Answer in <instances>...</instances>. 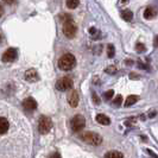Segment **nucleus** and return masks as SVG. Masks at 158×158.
<instances>
[{"instance_id": "1", "label": "nucleus", "mask_w": 158, "mask_h": 158, "mask_svg": "<svg viewBox=\"0 0 158 158\" xmlns=\"http://www.w3.org/2000/svg\"><path fill=\"white\" fill-rule=\"evenodd\" d=\"M75 65H76V58H75V56L71 55V54H65L58 61V68L63 71L71 70Z\"/></svg>"}, {"instance_id": "2", "label": "nucleus", "mask_w": 158, "mask_h": 158, "mask_svg": "<svg viewBox=\"0 0 158 158\" xmlns=\"http://www.w3.org/2000/svg\"><path fill=\"white\" fill-rule=\"evenodd\" d=\"M80 138L83 140L85 143H87L89 145H94V146H98L102 143V137L95 132H92V131H87V132H82L80 135Z\"/></svg>"}, {"instance_id": "3", "label": "nucleus", "mask_w": 158, "mask_h": 158, "mask_svg": "<svg viewBox=\"0 0 158 158\" xmlns=\"http://www.w3.org/2000/svg\"><path fill=\"white\" fill-rule=\"evenodd\" d=\"M70 126L74 132H81L85 128V126H86V119H85V117L80 115V114L75 115L74 118L71 119Z\"/></svg>"}, {"instance_id": "4", "label": "nucleus", "mask_w": 158, "mask_h": 158, "mask_svg": "<svg viewBox=\"0 0 158 158\" xmlns=\"http://www.w3.org/2000/svg\"><path fill=\"white\" fill-rule=\"evenodd\" d=\"M51 127H52L51 119L49 117H45V115L40 117V121H38V130H40V132L42 135H47L48 132L51 130Z\"/></svg>"}, {"instance_id": "5", "label": "nucleus", "mask_w": 158, "mask_h": 158, "mask_svg": "<svg viewBox=\"0 0 158 158\" xmlns=\"http://www.w3.org/2000/svg\"><path fill=\"white\" fill-rule=\"evenodd\" d=\"M77 32V26L73 20L64 22L63 24V33L64 36H67L68 38H73Z\"/></svg>"}, {"instance_id": "6", "label": "nucleus", "mask_w": 158, "mask_h": 158, "mask_svg": "<svg viewBox=\"0 0 158 158\" xmlns=\"http://www.w3.org/2000/svg\"><path fill=\"white\" fill-rule=\"evenodd\" d=\"M73 87V80L69 77H62L56 82V88L61 92H65V90H69Z\"/></svg>"}, {"instance_id": "7", "label": "nucleus", "mask_w": 158, "mask_h": 158, "mask_svg": "<svg viewBox=\"0 0 158 158\" xmlns=\"http://www.w3.org/2000/svg\"><path fill=\"white\" fill-rule=\"evenodd\" d=\"M17 50L16 49H13V48H10L7 49L5 52H4V55H2V61L4 62H13L17 58Z\"/></svg>"}, {"instance_id": "8", "label": "nucleus", "mask_w": 158, "mask_h": 158, "mask_svg": "<svg viewBox=\"0 0 158 158\" xmlns=\"http://www.w3.org/2000/svg\"><path fill=\"white\" fill-rule=\"evenodd\" d=\"M23 107L26 112H32L37 108V102H36L35 99L27 98V99H25L23 101Z\"/></svg>"}, {"instance_id": "9", "label": "nucleus", "mask_w": 158, "mask_h": 158, "mask_svg": "<svg viewBox=\"0 0 158 158\" xmlns=\"http://www.w3.org/2000/svg\"><path fill=\"white\" fill-rule=\"evenodd\" d=\"M79 100H80V96L79 93L76 90H71L69 95H68V102L70 105L71 107H76L79 105Z\"/></svg>"}, {"instance_id": "10", "label": "nucleus", "mask_w": 158, "mask_h": 158, "mask_svg": "<svg viewBox=\"0 0 158 158\" xmlns=\"http://www.w3.org/2000/svg\"><path fill=\"white\" fill-rule=\"evenodd\" d=\"M25 80L29 81V82H36L40 80V76H38V73L35 70V69H30L25 73Z\"/></svg>"}, {"instance_id": "11", "label": "nucleus", "mask_w": 158, "mask_h": 158, "mask_svg": "<svg viewBox=\"0 0 158 158\" xmlns=\"http://www.w3.org/2000/svg\"><path fill=\"white\" fill-rule=\"evenodd\" d=\"M10 128V123L6 118H2L0 117V135H4L6 133Z\"/></svg>"}, {"instance_id": "12", "label": "nucleus", "mask_w": 158, "mask_h": 158, "mask_svg": "<svg viewBox=\"0 0 158 158\" xmlns=\"http://www.w3.org/2000/svg\"><path fill=\"white\" fill-rule=\"evenodd\" d=\"M95 119H96V121H98L99 124H101L103 126H107V125L111 124V119L108 118L106 114H98Z\"/></svg>"}, {"instance_id": "13", "label": "nucleus", "mask_w": 158, "mask_h": 158, "mask_svg": "<svg viewBox=\"0 0 158 158\" xmlns=\"http://www.w3.org/2000/svg\"><path fill=\"white\" fill-rule=\"evenodd\" d=\"M156 15H157V10L155 7H152V6L146 7L145 12H144V17H145L146 19H152L153 17H156Z\"/></svg>"}, {"instance_id": "14", "label": "nucleus", "mask_w": 158, "mask_h": 158, "mask_svg": "<svg viewBox=\"0 0 158 158\" xmlns=\"http://www.w3.org/2000/svg\"><path fill=\"white\" fill-rule=\"evenodd\" d=\"M138 100H139V96H137V95H128L126 98V101H125V106H126V107H130V106L135 105Z\"/></svg>"}, {"instance_id": "15", "label": "nucleus", "mask_w": 158, "mask_h": 158, "mask_svg": "<svg viewBox=\"0 0 158 158\" xmlns=\"http://www.w3.org/2000/svg\"><path fill=\"white\" fill-rule=\"evenodd\" d=\"M121 18H123L124 20H126V22H131V20L133 19V13H132V11H130V10L123 11V12H121Z\"/></svg>"}, {"instance_id": "16", "label": "nucleus", "mask_w": 158, "mask_h": 158, "mask_svg": "<svg viewBox=\"0 0 158 158\" xmlns=\"http://www.w3.org/2000/svg\"><path fill=\"white\" fill-rule=\"evenodd\" d=\"M123 153L119 151H110L105 155V158H123Z\"/></svg>"}, {"instance_id": "17", "label": "nucleus", "mask_w": 158, "mask_h": 158, "mask_svg": "<svg viewBox=\"0 0 158 158\" xmlns=\"http://www.w3.org/2000/svg\"><path fill=\"white\" fill-rule=\"evenodd\" d=\"M65 4H67V7L68 8L74 10V8H76L77 6H79L80 0H67V1H65Z\"/></svg>"}, {"instance_id": "18", "label": "nucleus", "mask_w": 158, "mask_h": 158, "mask_svg": "<svg viewBox=\"0 0 158 158\" xmlns=\"http://www.w3.org/2000/svg\"><path fill=\"white\" fill-rule=\"evenodd\" d=\"M115 55V49H114V45L113 44H110L108 47H107V56L110 57V58H113Z\"/></svg>"}, {"instance_id": "19", "label": "nucleus", "mask_w": 158, "mask_h": 158, "mask_svg": "<svg viewBox=\"0 0 158 158\" xmlns=\"http://www.w3.org/2000/svg\"><path fill=\"white\" fill-rule=\"evenodd\" d=\"M117 71H118V68H117L115 65H110L108 68L105 69V73H107V74H110V75H114Z\"/></svg>"}, {"instance_id": "20", "label": "nucleus", "mask_w": 158, "mask_h": 158, "mask_svg": "<svg viewBox=\"0 0 158 158\" xmlns=\"http://www.w3.org/2000/svg\"><path fill=\"white\" fill-rule=\"evenodd\" d=\"M121 102H123V96L119 94L115 96V99L113 100V106L114 107H119L120 105H121Z\"/></svg>"}, {"instance_id": "21", "label": "nucleus", "mask_w": 158, "mask_h": 158, "mask_svg": "<svg viewBox=\"0 0 158 158\" xmlns=\"http://www.w3.org/2000/svg\"><path fill=\"white\" fill-rule=\"evenodd\" d=\"M113 95H114V92H113V90H107V92L103 93V99H105L106 101H108V100H111L112 98H113Z\"/></svg>"}, {"instance_id": "22", "label": "nucleus", "mask_w": 158, "mask_h": 158, "mask_svg": "<svg viewBox=\"0 0 158 158\" xmlns=\"http://www.w3.org/2000/svg\"><path fill=\"white\" fill-rule=\"evenodd\" d=\"M135 50H137L138 52H144V51H145V45H144L143 43H138V44L135 45Z\"/></svg>"}, {"instance_id": "23", "label": "nucleus", "mask_w": 158, "mask_h": 158, "mask_svg": "<svg viewBox=\"0 0 158 158\" xmlns=\"http://www.w3.org/2000/svg\"><path fill=\"white\" fill-rule=\"evenodd\" d=\"M93 100H94L95 105H99V103H100V100H99V98L96 96V94H95V93H93Z\"/></svg>"}, {"instance_id": "24", "label": "nucleus", "mask_w": 158, "mask_h": 158, "mask_svg": "<svg viewBox=\"0 0 158 158\" xmlns=\"http://www.w3.org/2000/svg\"><path fill=\"white\" fill-rule=\"evenodd\" d=\"M49 158H62V157H61V155L58 152H55V153H52Z\"/></svg>"}, {"instance_id": "25", "label": "nucleus", "mask_w": 158, "mask_h": 158, "mask_svg": "<svg viewBox=\"0 0 158 158\" xmlns=\"http://www.w3.org/2000/svg\"><path fill=\"white\" fill-rule=\"evenodd\" d=\"M156 114H157V112H156V111H151L150 114H149V117H150V118H153Z\"/></svg>"}, {"instance_id": "26", "label": "nucleus", "mask_w": 158, "mask_h": 158, "mask_svg": "<svg viewBox=\"0 0 158 158\" xmlns=\"http://www.w3.org/2000/svg\"><path fill=\"white\" fill-rule=\"evenodd\" d=\"M4 2H6V4L10 5V4H13V2H15V0H4Z\"/></svg>"}, {"instance_id": "27", "label": "nucleus", "mask_w": 158, "mask_h": 158, "mask_svg": "<svg viewBox=\"0 0 158 158\" xmlns=\"http://www.w3.org/2000/svg\"><path fill=\"white\" fill-rule=\"evenodd\" d=\"M4 15V8H2V6L0 5V17Z\"/></svg>"}, {"instance_id": "28", "label": "nucleus", "mask_w": 158, "mask_h": 158, "mask_svg": "<svg viewBox=\"0 0 158 158\" xmlns=\"http://www.w3.org/2000/svg\"><path fill=\"white\" fill-rule=\"evenodd\" d=\"M155 45L158 47V36H156V40H155Z\"/></svg>"}, {"instance_id": "29", "label": "nucleus", "mask_w": 158, "mask_h": 158, "mask_svg": "<svg viewBox=\"0 0 158 158\" xmlns=\"http://www.w3.org/2000/svg\"><path fill=\"white\" fill-rule=\"evenodd\" d=\"M126 1H127V0H123V2H126Z\"/></svg>"}]
</instances>
